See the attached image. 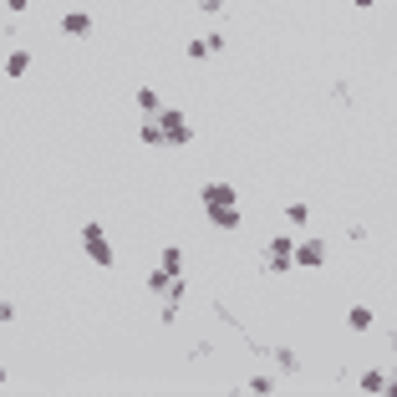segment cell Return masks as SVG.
Segmentation results:
<instances>
[{
    "mask_svg": "<svg viewBox=\"0 0 397 397\" xmlns=\"http://www.w3.org/2000/svg\"><path fill=\"white\" fill-rule=\"evenodd\" d=\"M158 127H163V143H173V148L194 143V127H189V118H184V113H173V107H163V113H158Z\"/></svg>",
    "mask_w": 397,
    "mask_h": 397,
    "instance_id": "7a4b0ae2",
    "label": "cell"
},
{
    "mask_svg": "<svg viewBox=\"0 0 397 397\" xmlns=\"http://www.w3.org/2000/svg\"><path fill=\"white\" fill-rule=\"evenodd\" d=\"M138 107H143L148 118H158V113H163V97L153 92V87H138Z\"/></svg>",
    "mask_w": 397,
    "mask_h": 397,
    "instance_id": "ba28073f",
    "label": "cell"
},
{
    "mask_svg": "<svg viewBox=\"0 0 397 397\" xmlns=\"http://www.w3.org/2000/svg\"><path fill=\"white\" fill-rule=\"evenodd\" d=\"M372 6H377V0H357V11H372Z\"/></svg>",
    "mask_w": 397,
    "mask_h": 397,
    "instance_id": "ac0fdd59",
    "label": "cell"
},
{
    "mask_svg": "<svg viewBox=\"0 0 397 397\" xmlns=\"http://www.w3.org/2000/svg\"><path fill=\"white\" fill-rule=\"evenodd\" d=\"M250 392H275V377H265V372H260V377H250Z\"/></svg>",
    "mask_w": 397,
    "mask_h": 397,
    "instance_id": "5bb4252c",
    "label": "cell"
},
{
    "mask_svg": "<svg viewBox=\"0 0 397 397\" xmlns=\"http://www.w3.org/2000/svg\"><path fill=\"white\" fill-rule=\"evenodd\" d=\"M61 31L66 36H87V31H92V15H87V11H66L61 15Z\"/></svg>",
    "mask_w": 397,
    "mask_h": 397,
    "instance_id": "52a82bcc",
    "label": "cell"
},
{
    "mask_svg": "<svg viewBox=\"0 0 397 397\" xmlns=\"http://www.w3.org/2000/svg\"><path fill=\"white\" fill-rule=\"evenodd\" d=\"M265 265H270V270H291V265H296V239L275 234L270 245H265Z\"/></svg>",
    "mask_w": 397,
    "mask_h": 397,
    "instance_id": "3957f363",
    "label": "cell"
},
{
    "mask_svg": "<svg viewBox=\"0 0 397 397\" xmlns=\"http://www.w3.org/2000/svg\"><path fill=\"white\" fill-rule=\"evenodd\" d=\"M26 6H31V0H6V11H11V15H20Z\"/></svg>",
    "mask_w": 397,
    "mask_h": 397,
    "instance_id": "e0dca14e",
    "label": "cell"
},
{
    "mask_svg": "<svg viewBox=\"0 0 397 397\" xmlns=\"http://www.w3.org/2000/svg\"><path fill=\"white\" fill-rule=\"evenodd\" d=\"M26 72H31V51H26V46H15V51L6 56V77H11V82H20Z\"/></svg>",
    "mask_w": 397,
    "mask_h": 397,
    "instance_id": "8992f818",
    "label": "cell"
},
{
    "mask_svg": "<svg viewBox=\"0 0 397 397\" xmlns=\"http://www.w3.org/2000/svg\"><path fill=\"white\" fill-rule=\"evenodd\" d=\"M285 219H291V225H305V219H311V209H305V204H285Z\"/></svg>",
    "mask_w": 397,
    "mask_h": 397,
    "instance_id": "4fadbf2b",
    "label": "cell"
},
{
    "mask_svg": "<svg viewBox=\"0 0 397 397\" xmlns=\"http://www.w3.org/2000/svg\"><path fill=\"white\" fill-rule=\"evenodd\" d=\"M225 6H229V0H198V11H209V15H219Z\"/></svg>",
    "mask_w": 397,
    "mask_h": 397,
    "instance_id": "2e32d148",
    "label": "cell"
},
{
    "mask_svg": "<svg viewBox=\"0 0 397 397\" xmlns=\"http://www.w3.org/2000/svg\"><path fill=\"white\" fill-rule=\"evenodd\" d=\"M321 260H326V245H321V239H296V265H301V270H316Z\"/></svg>",
    "mask_w": 397,
    "mask_h": 397,
    "instance_id": "5b68a950",
    "label": "cell"
},
{
    "mask_svg": "<svg viewBox=\"0 0 397 397\" xmlns=\"http://www.w3.org/2000/svg\"><path fill=\"white\" fill-rule=\"evenodd\" d=\"M346 326H351V331H367V326H372V305H351V311H346Z\"/></svg>",
    "mask_w": 397,
    "mask_h": 397,
    "instance_id": "9c48e42d",
    "label": "cell"
},
{
    "mask_svg": "<svg viewBox=\"0 0 397 397\" xmlns=\"http://www.w3.org/2000/svg\"><path fill=\"white\" fill-rule=\"evenodd\" d=\"M387 382H392V377H382V372H362V377H357L362 392H387Z\"/></svg>",
    "mask_w": 397,
    "mask_h": 397,
    "instance_id": "30bf717a",
    "label": "cell"
},
{
    "mask_svg": "<svg viewBox=\"0 0 397 397\" xmlns=\"http://www.w3.org/2000/svg\"><path fill=\"white\" fill-rule=\"evenodd\" d=\"M209 51H214V46H209V36H204V41H189V56H194V61H198V56H209Z\"/></svg>",
    "mask_w": 397,
    "mask_h": 397,
    "instance_id": "9a60e30c",
    "label": "cell"
},
{
    "mask_svg": "<svg viewBox=\"0 0 397 397\" xmlns=\"http://www.w3.org/2000/svg\"><path fill=\"white\" fill-rule=\"evenodd\" d=\"M82 245H87V255H92L97 265H113V245H107V229L102 225H87L82 229Z\"/></svg>",
    "mask_w": 397,
    "mask_h": 397,
    "instance_id": "277c9868",
    "label": "cell"
},
{
    "mask_svg": "<svg viewBox=\"0 0 397 397\" xmlns=\"http://www.w3.org/2000/svg\"><path fill=\"white\" fill-rule=\"evenodd\" d=\"M198 204H204L214 229H225V234L239 229V194H234V184H204L198 189Z\"/></svg>",
    "mask_w": 397,
    "mask_h": 397,
    "instance_id": "6da1fadb",
    "label": "cell"
},
{
    "mask_svg": "<svg viewBox=\"0 0 397 397\" xmlns=\"http://www.w3.org/2000/svg\"><path fill=\"white\" fill-rule=\"evenodd\" d=\"M138 138H143L148 148H158V143H163V127H158V118H148V122L138 127Z\"/></svg>",
    "mask_w": 397,
    "mask_h": 397,
    "instance_id": "8fae6325",
    "label": "cell"
},
{
    "mask_svg": "<svg viewBox=\"0 0 397 397\" xmlns=\"http://www.w3.org/2000/svg\"><path fill=\"white\" fill-rule=\"evenodd\" d=\"M163 270H168V275H184V250H179V245L163 250Z\"/></svg>",
    "mask_w": 397,
    "mask_h": 397,
    "instance_id": "7c38bea8",
    "label": "cell"
}]
</instances>
